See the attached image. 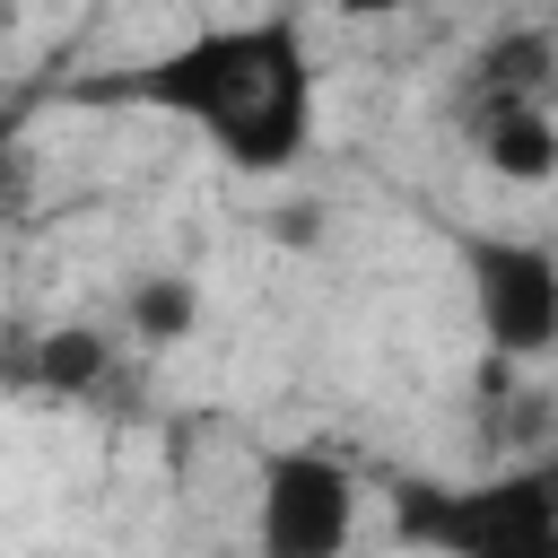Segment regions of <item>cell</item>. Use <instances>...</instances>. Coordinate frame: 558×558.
Instances as JSON below:
<instances>
[{
  "instance_id": "cell-2",
  "label": "cell",
  "mask_w": 558,
  "mask_h": 558,
  "mask_svg": "<svg viewBox=\"0 0 558 558\" xmlns=\"http://www.w3.org/2000/svg\"><path fill=\"white\" fill-rule=\"evenodd\" d=\"M392 532L436 558H558V453L497 480H410Z\"/></svg>"
},
{
  "instance_id": "cell-5",
  "label": "cell",
  "mask_w": 558,
  "mask_h": 558,
  "mask_svg": "<svg viewBox=\"0 0 558 558\" xmlns=\"http://www.w3.org/2000/svg\"><path fill=\"white\" fill-rule=\"evenodd\" d=\"M471 148L488 174L506 183H549L558 174V113L541 96H497V87H471Z\"/></svg>"
},
{
  "instance_id": "cell-7",
  "label": "cell",
  "mask_w": 558,
  "mask_h": 558,
  "mask_svg": "<svg viewBox=\"0 0 558 558\" xmlns=\"http://www.w3.org/2000/svg\"><path fill=\"white\" fill-rule=\"evenodd\" d=\"M35 366H44V384H61V392H87V384L105 375V340H96V331H44Z\"/></svg>"
},
{
  "instance_id": "cell-4",
  "label": "cell",
  "mask_w": 558,
  "mask_h": 558,
  "mask_svg": "<svg viewBox=\"0 0 558 558\" xmlns=\"http://www.w3.org/2000/svg\"><path fill=\"white\" fill-rule=\"evenodd\" d=\"M471 305L497 357H549L558 349V253L532 235H462Z\"/></svg>"
},
{
  "instance_id": "cell-3",
  "label": "cell",
  "mask_w": 558,
  "mask_h": 558,
  "mask_svg": "<svg viewBox=\"0 0 558 558\" xmlns=\"http://www.w3.org/2000/svg\"><path fill=\"white\" fill-rule=\"evenodd\" d=\"M349 532H357V471L340 453H314V445L262 453L253 558H340Z\"/></svg>"
},
{
  "instance_id": "cell-1",
  "label": "cell",
  "mask_w": 558,
  "mask_h": 558,
  "mask_svg": "<svg viewBox=\"0 0 558 558\" xmlns=\"http://www.w3.org/2000/svg\"><path fill=\"white\" fill-rule=\"evenodd\" d=\"M96 96L148 105V113H174V122L209 131L218 157L244 166V174H288L305 157V140H314V61H305L296 17L201 26L174 52L122 70V78H96Z\"/></svg>"
},
{
  "instance_id": "cell-6",
  "label": "cell",
  "mask_w": 558,
  "mask_h": 558,
  "mask_svg": "<svg viewBox=\"0 0 558 558\" xmlns=\"http://www.w3.org/2000/svg\"><path fill=\"white\" fill-rule=\"evenodd\" d=\"M192 314H201V296H192V279H174V270H157V279L131 288V323H140V340H183Z\"/></svg>"
}]
</instances>
